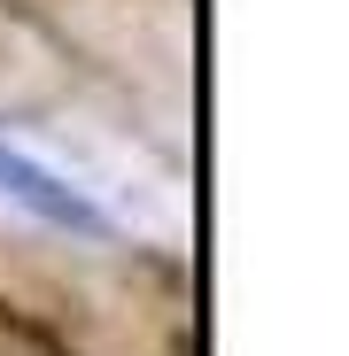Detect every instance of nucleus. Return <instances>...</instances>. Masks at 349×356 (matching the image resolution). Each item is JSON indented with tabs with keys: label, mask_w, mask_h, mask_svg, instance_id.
I'll list each match as a JSON object with an SVG mask.
<instances>
[{
	"label": "nucleus",
	"mask_w": 349,
	"mask_h": 356,
	"mask_svg": "<svg viewBox=\"0 0 349 356\" xmlns=\"http://www.w3.org/2000/svg\"><path fill=\"white\" fill-rule=\"evenodd\" d=\"M0 202H16L24 217L54 225V232H78V241H109V232H116V217H109L101 202H86L70 178H54L47 163H31V155L8 147V140H0Z\"/></svg>",
	"instance_id": "f257e3e1"
}]
</instances>
